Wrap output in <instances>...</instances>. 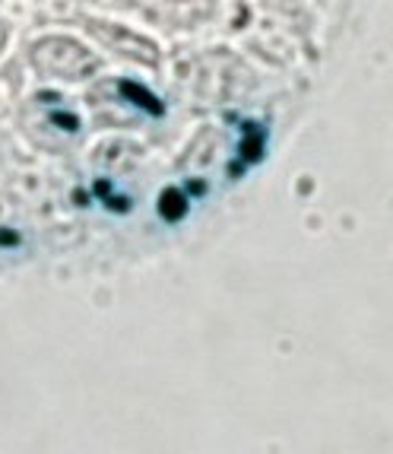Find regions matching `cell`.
<instances>
[{"label":"cell","mask_w":393,"mask_h":454,"mask_svg":"<svg viewBox=\"0 0 393 454\" xmlns=\"http://www.w3.org/2000/svg\"><path fill=\"white\" fill-rule=\"evenodd\" d=\"M26 61L45 80H86L98 58L70 35H38L26 45Z\"/></svg>","instance_id":"6da1fadb"},{"label":"cell","mask_w":393,"mask_h":454,"mask_svg":"<svg viewBox=\"0 0 393 454\" xmlns=\"http://www.w3.org/2000/svg\"><path fill=\"white\" fill-rule=\"evenodd\" d=\"M10 23H7V16H0V58L7 54V45H10Z\"/></svg>","instance_id":"7a4b0ae2"}]
</instances>
